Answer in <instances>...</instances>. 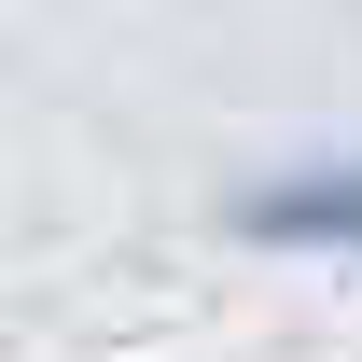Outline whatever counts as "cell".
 Listing matches in <instances>:
<instances>
[{"mask_svg": "<svg viewBox=\"0 0 362 362\" xmlns=\"http://www.w3.org/2000/svg\"><path fill=\"white\" fill-rule=\"evenodd\" d=\"M223 223L265 237V251H362V153H293V168H265L237 195Z\"/></svg>", "mask_w": 362, "mask_h": 362, "instance_id": "cell-1", "label": "cell"}]
</instances>
